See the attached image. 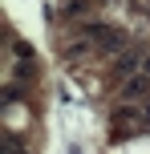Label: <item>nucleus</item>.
<instances>
[{
	"label": "nucleus",
	"mask_w": 150,
	"mask_h": 154,
	"mask_svg": "<svg viewBox=\"0 0 150 154\" xmlns=\"http://www.w3.org/2000/svg\"><path fill=\"white\" fill-rule=\"evenodd\" d=\"M150 89V77L142 73V77H130V81H126V89H122V97H126V101H134V97H142V93Z\"/></svg>",
	"instance_id": "1"
},
{
	"label": "nucleus",
	"mask_w": 150,
	"mask_h": 154,
	"mask_svg": "<svg viewBox=\"0 0 150 154\" xmlns=\"http://www.w3.org/2000/svg\"><path fill=\"white\" fill-rule=\"evenodd\" d=\"M114 122H118V126H130V122H134V109H126V106H122L118 114H114Z\"/></svg>",
	"instance_id": "3"
},
{
	"label": "nucleus",
	"mask_w": 150,
	"mask_h": 154,
	"mask_svg": "<svg viewBox=\"0 0 150 154\" xmlns=\"http://www.w3.org/2000/svg\"><path fill=\"white\" fill-rule=\"evenodd\" d=\"M130 69H134V53H126V57H122L118 65H114V77H126Z\"/></svg>",
	"instance_id": "2"
},
{
	"label": "nucleus",
	"mask_w": 150,
	"mask_h": 154,
	"mask_svg": "<svg viewBox=\"0 0 150 154\" xmlns=\"http://www.w3.org/2000/svg\"><path fill=\"white\" fill-rule=\"evenodd\" d=\"M146 77H150V57H146Z\"/></svg>",
	"instance_id": "4"
}]
</instances>
